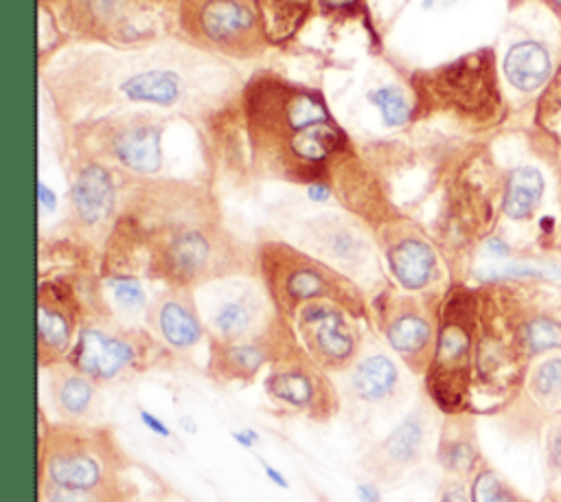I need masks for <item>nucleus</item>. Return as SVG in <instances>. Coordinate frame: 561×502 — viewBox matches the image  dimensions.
<instances>
[{
    "label": "nucleus",
    "instance_id": "f3484780",
    "mask_svg": "<svg viewBox=\"0 0 561 502\" xmlns=\"http://www.w3.org/2000/svg\"><path fill=\"white\" fill-rule=\"evenodd\" d=\"M142 322L180 362L191 357L208 338L197 292L188 287H164L158 292L149 300Z\"/></svg>",
    "mask_w": 561,
    "mask_h": 502
},
{
    "label": "nucleus",
    "instance_id": "c756f323",
    "mask_svg": "<svg viewBox=\"0 0 561 502\" xmlns=\"http://www.w3.org/2000/svg\"><path fill=\"white\" fill-rule=\"evenodd\" d=\"M471 502H535L519 491L491 460H482L467 480Z\"/></svg>",
    "mask_w": 561,
    "mask_h": 502
},
{
    "label": "nucleus",
    "instance_id": "bb28decb",
    "mask_svg": "<svg viewBox=\"0 0 561 502\" xmlns=\"http://www.w3.org/2000/svg\"><path fill=\"white\" fill-rule=\"evenodd\" d=\"M535 132L543 138L546 160L554 167L561 158V66H557L552 79L541 90L535 114H533Z\"/></svg>",
    "mask_w": 561,
    "mask_h": 502
},
{
    "label": "nucleus",
    "instance_id": "473e14b6",
    "mask_svg": "<svg viewBox=\"0 0 561 502\" xmlns=\"http://www.w3.org/2000/svg\"><path fill=\"white\" fill-rule=\"evenodd\" d=\"M436 502H471L467 480L443 476L436 489Z\"/></svg>",
    "mask_w": 561,
    "mask_h": 502
},
{
    "label": "nucleus",
    "instance_id": "9d476101",
    "mask_svg": "<svg viewBox=\"0 0 561 502\" xmlns=\"http://www.w3.org/2000/svg\"><path fill=\"white\" fill-rule=\"evenodd\" d=\"M208 335L252 340L272 331L278 313L263 283L250 274L226 276L195 289Z\"/></svg>",
    "mask_w": 561,
    "mask_h": 502
},
{
    "label": "nucleus",
    "instance_id": "c9c22d12",
    "mask_svg": "<svg viewBox=\"0 0 561 502\" xmlns=\"http://www.w3.org/2000/svg\"><path fill=\"white\" fill-rule=\"evenodd\" d=\"M543 2H546V4H548V7H550V9L561 18V0H543Z\"/></svg>",
    "mask_w": 561,
    "mask_h": 502
},
{
    "label": "nucleus",
    "instance_id": "0eeeda50",
    "mask_svg": "<svg viewBox=\"0 0 561 502\" xmlns=\"http://www.w3.org/2000/svg\"><path fill=\"white\" fill-rule=\"evenodd\" d=\"M416 85L419 96H427L425 101L473 123H495L504 114V96L491 48H480L423 72V81H416Z\"/></svg>",
    "mask_w": 561,
    "mask_h": 502
},
{
    "label": "nucleus",
    "instance_id": "2f4dec72",
    "mask_svg": "<svg viewBox=\"0 0 561 502\" xmlns=\"http://www.w3.org/2000/svg\"><path fill=\"white\" fill-rule=\"evenodd\" d=\"M543 469L548 487H561V417H557L541 436Z\"/></svg>",
    "mask_w": 561,
    "mask_h": 502
},
{
    "label": "nucleus",
    "instance_id": "aec40b11",
    "mask_svg": "<svg viewBox=\"0 0 561 502\" xmlns=\"http://www.w3.org/2000/svg\"><path fill=\"white\" fill-rule=\"evenodd\" d=\"M46 390L59 421H101L103 386L70 362L46 368Z\"/></svg>",
    "mask_w": 561,
    "mask_h": 502
},
{
    "label": "nucleus",
    "instance_id": "f257e3e1",
    "mask_svg": "<svg viewBox=\"0 0 561 502\" xmlns=\"http://www.w3.org/2000/svg\"><path fill=\"white\" fill-rule=\"evenodd\" d=\"M254 256L221 224L213 197L184 184H147L118 210L105 241V274H136L164 287L199 289L250 274Z\"/></svg>",
    "mask_w": 561,
    "mask_h": 502
},
{
    "label": "nucleus",
    "instance_id": "e433bc0d",
    "mask_svg": "<svg viewBox=\"0 0 561 502\" xmlns=\"http://www.w3.org/2000/svg\"><path fill=\"white\" fill-rule=\"evenodd\" d=\"M331 7H348L353 0H327Z\"/></svg>",
    "mask_w": 561,
    "mask_h": 502
},
{
    "label": "nucleus",
    "instance_id": "6e6552de",
    "mask_svg": "<svg viewBox=\"0 0 561 502\" xmlns=\"http://www.w3.org/2000/svg\"><path fill=\"white\" fill-rule=\"evenodd\" d=\"M443 414L423 395L381 438L373 441L359 456L357 467L377 487H390L416 471L434 456Z\"/></svg>",
    "mask_w": 561,
    "mask_h": 502
},
{
    "label": "nucleus",
    "instance_id": "39448f33",
    "mask_svg": "<svg viewBox=\"0 0 561 502\" xmlns=\"http://www.w3.org/2000/svg\"><path fill=\"white\" fill-rule=\"evenodd\" d=\"M103 388L123 386L153 370L182 364L145 324H125L110 311L90 316L68 360Z\"/></svg>",
    "mask_w": 561,
    "mask_h": 502
},
{
    "label": "nucleus",
    "instance_id": "b1692460",
    "mask_svg": "<svg viewBox=\"0 0 561 502\" xmlns=\"http://www.w3.org/2000/svg\"><path fill=\"white\" fill-rule=\"evenodd\" d=\"M554 59L541 39L526 37L508 46L502 59V72L506 81L519 92L543 90L554 75Z\"/></svg>",
    "mask_w": 561,
    "mask_h": 502
},
{
    "label": "nucleus",
    "instance_id": "9b49d317",
    "mask_svg": "<svg viewBox=\"0 0 561 502\" xmlns=\"http://www.w3.org/2000/svg\"><path fill=\"white\" fill-rule=\"evenodd\" d=\"M425 296L427 294L383 292L370 303V322L383 344L419 379L425 375L432 360L440 309V300L432 305Z\"/></svg>",
    "mask_w": 561,
    "mask_h": 502
},
{
    "label": "nucleus",
    "instance_id": "4c0bfd02",
    "mask_svg": "<svg viewBox=\"0 0 561 502\" xmlns=\"http://www.w3.org/2000/svg\"><path fill=\"white\" fill-rule=\"evenodd\" d=\"M554 169H557V175H559V182H561V158H559V162L554 164Z\"/></svg>",
    "mask_w": 561,
    "mask_h": 502
},
{
    "label": "nucleus",
    "instance_id": "7c9ffc66",
    "mask_svg": "<svg viewBox=\"0 0 561 502\" xmlns=\"http://www.w3.org/2000/svg\"><path fill=\"white\" fill-rule=\"evenodd\" d=\"M370 103L379 110L381 118L386 125L390 127H399L408 121L412 107H410V99L403 94L401 88L397 85H381L377 90H373L368 94Z\"/></svg>",
    "mask_w": 561,
    "mask_h": 502
},
{
    "label": "nucleus",
    "instance_id": "f704fd0d",
    "mask_svg": "<svg viewBox=\"0 0 561 502\" xmlns=\"http://www.w3.org/2000/svg\"><path fill=\"white\" fill-rule=\"evenodd\" d=\"M541 502H561V487H548Z\"/></svg>",
    "mask_w": 561,
    "mask_h": 502
},
{
    "label": "nucleus",
    "instance_id": "f8f14e48",
    "mask_svg": "<svg viewBox=\"0 0 561 502\" xmlns=\"http://www.w3.org/2000/svg\"><path fill=\"white\" fill-rule=\"evenodd\" d=\"M489 417L513 443L541 441L543 430L561 417V351L535 360L519 388Z\"/></svg>",
    "mask_w": 561,
    "mask_h": 502
},
{
    "label": "nucleus",
    "instance_id": "cd10ccee",
    "mask_svg": "<svg viewBox=\"0 0 561 502\" xmlns=\"http://www.w3.org/2000/svg\"><path fill=\"white\" fill-rule=\"evenodd\" d=\"M37 502H140V487L131 476L92 489L37 482Z\"/></svg>",
    "mask_w": 561,
    "mask_h": 502
},
{
    "label": "nucleus",
    "instance_id": "72a5a7b5",
    "mask_svg": "<svg viewBox=\"0 0 561 502\" xmlns=\"http://www.w3.org/2000/svg\"><path fill=\"white\" fill-rule=\"evenodd\" d=\"M39 208H42V213L55 210V195L46 189L44 182H39Z\"/></svg>",
    "mask_w": 561,
    "mask_h": 502
},
{
    "label": "nucleus",
    "instance_id": "20e7f679",
    "mask_svg": "<svg viewBox=\"0 0 561 502\" xmlns=\"http://www.w3.org/2000/svg\"><path fill=\"white\" fill-rule=\"evenodd\" d=\"M476 346H478V292L454 285L438 309V327L423 395L440 414L476 410Z\"/></svg>",
    "mask_w": 561,
    "mask_h": 502
},
{
    "label": "nucleus",
    "instance_id": "393cba45",
    "mask_svg": "<svg viewBox=\"0 0 561 502\" xmlns=\"http://www.w3.org/2000/svg\"><path fill=\"white\" fill-rule=\"evenodd\" d=\"M546 195L543 173L533 164L513 167L504 175L502 186V217L515 224L533 221Z\"/></svg>",
    "mask_w": 561,
    "mask_h": 502
},
{
    "label": "nucleus",
    "instance_id": "a878e982",
    "mask_svg": "<svg viewBox=\"0 0 561 502\" xmlns=\"http://www.w3.org/2000/svg\"><path fill=\"white\" fill-rule=\"evenodd\" d=\"M121 92L127 101L134 103L171 107L180 103L184 94V81L175 70L169 68H142L121 81Z\"/></svg>",
    "mask_w": 561,
    "mask_h": 502
},
{
    "label": "nucleus",
    "instance_id": "ddd939ff",
    "mask_svg": "<svg viewBox=\"0 0 561 502\" xmlns=\"http://www.w3.org/2000/svg\"><path fill=\"white\" fill-rule=\"evenodd\" d=\"M291 324L302 349L331 375L351 368L366 346L359 320L331 300L302 305Z\"/></svg>",
    "mask_w": 561,
    "mask_h": 502
},
{
    "label": "nucleus",
    "instance_id": "c85d7f7f",
    "mask_svg": "<svg viewBox=\"0 0 561 502\" xmlns=\"http://www.w3.org/2000/svg\"><path fill=\"white\" fill-rule=\"evenodd\" d=\"M103 292L107 298L105 305L116 320L125 324H134L136 318L145 320L149 300L145 285L136 274H105Z\"/></svg>",
    "mask_w": 561,
    "mask_h": 502
},
{
    "label": "nucleus",
    "instance_id": "7ed1b4c3",
    "mask_svg": "<svg viewBox=\"0 0 561 502\" xmlns=\"http://www.w3.org/2000/svg\"><path fill=\"white\" fill-rule=\"evenodd\" d=\"M254 265L276 313L289 322L313 300L337 303L357 320L370 322V303L357 281L298 246L265 239L254 250Z\"/></svg>",
    "mask_w": 561,
    "mask_h": 502
},
{
    "label": "nucleus",
    "instance_id": "dca6fc26",
    "mask_svg": "<svg viewBox=\"0 0 561 502\" xmlns=\"http://www.w3.org/2000/svg\"><path fill=\"white\" fill-rule=\"evenodd\" d=\"M68 215L79 239L107 241L118 215V191L107 167L85 162L75 171L68 189Z\"/></svg>",
    "mask_w": 561,
    "mask_h": 502
},
{
    "label": "nucleus",
    "instance_id": "6ab92c4d",
    "mask_svg": "<svg viewBox=\"0 0 561 502\" xmlns=\"http://www.w3.org/2000/svg\"><path fill=\"white\" fill-rule=\"evenodd\" d=\"M285 318L278 316L270 333L252 340L206 338L204 373L217 386H250L270 366Z\"/></svg>",
    "mask_w": 561,
    "mask_h": 502
},
{
    "label": "nucleus",
    "instance_id": "4468645a",
    "mask_svg": "<svg viewBox=\"0 0 561 502\" xmlns=\"http://www.w3.org/2000/svg\"><path fill=\"white\" fill-rule=\"evenodd\" d=\"M386 267L401 292L432 294L445 278V263L432 239L412 221L392 217L375 230Z\"/></svg>",
    "mask_w": 561,
    "mask_h": 502
},
{
    "label": "nucleus",
    "instance_id": "4be33fe9",
    "mask_svg": "<svg viewBox=\"0 0 561 502\" xmlns=\"http://www.w3.org/2000/svg\"><path fill=\"white\" fill-rule=\"evenodd\" d=\"M197 31L226 50H248L256 39L254 13L241 0H206L197 13Z\"/></svg>",
    "mask_w": 561,
    "mask_h": 502
},
{
    "label": "nucleus",
    "instance_id": "1a4fd4ad",
    "mask_svg": "<svg viewBox=\"0 0 561 502\" xmlns=\"http://www.w3.org/2000/svg\"><path fill=\"white\" fill-rule=\"evenodd\" d=\"M333 377L344 410L357 421L392 417L412 395L414 379L386 344L364 346L353 366Z\"/></svg>",
    "mask_w": 561,
    "mask_h": 502
},
{
    "label": "nucleus",
    "instance_id": "423d86ee",
    "mask_svg": "<svg viewBox=\"0 0 561 502\" xmlns=\"http://www.w3.org/2000/svg\"><path fill=\"white\" fill-rule=\"evenodd\" d=\"M263 392L278 414L318 425L331 423L344 410L335 377L302 349L289 320H285L274 357L265 368Z\"/></svg>",
    "mask_w": 561,
    "mask_h": 502
},
{
    "label": "nucleus",
    "instance_id": "f03ea898",
    "mask_svg": "<svg viewBox=\"0 0 561 502\" xmlns=\"http://www.w3.org/2000/svg\"><path fill=\"white\" fill-rule=\"evenodd\" d=\"M134 460L105 421H48L39 408L37 482L92 489L131 476Z\"/></svg>",
    "mask_w": 561,
    "mask_h": 502
},
{
    "label": "nucleus",
    "instance_id": "a211bd4d",
    "mask_svg": "<svg viewBox=\"0 0 561 502\" xmlns=\"http://www.w3.org/2000/svg\"><path fill=\"white\" fill-rule=\"evenodd\" d=\"M300 237L307 252L353 281H357L373 261V241L364 226L351 217L333 213L311 217L302 224Z\"/></svg>",
    "mask_w": 561,
    "mask_h": 502
},
{
    "label": "nucleus",
    "instance_id": "2eb2a0df",
    "mask_svg": "<svg viewBox=\"0 0 561 502\" xmlns=\"http://www.w3.org/2000/svg\"><path fill=\"white\" fill-rule=\"evenodd\" d=\"M85 318L79 292L70 281H39L35 335V362L39 373L70 360Z\"/></svg>",
    "mask_w": 561,
    "mask_h": 502
},
{
    "label": "nucleus",
    "instance_id": "412c9836",
    "mask_svg": "<svg viewBox=\"0 0 561 502\" xmlns=\"http://www.w3.org/2000/svg\"><path fill=\"white\" fill-rule=\"evenodd\" d=\"M482 460L478 414H443L434 445V463L443 476L469 480Z\"/></svg>",
    "mask_w": 561,
    "mask_h": 502
},
{
    "label": "nucleus",
    "instance_id": "58836bf2",
    "mask_svg": "<svg viewBox=\"0 0 561 502\" xmlns=\"http://www.w3.org/2000/svg\"><path fill=\"white\" fill-rule=\"evenodd\" d=\"M557 248H559V252H561V241H559V243H557Z\"/></svg>",
    "mask_w": 561,
    "mask_h": 502
},
{
    "label": "nucleus",
    "instance_id": "5701e85b",
    "mask_svg": "<svg viewBox=\"0 0 561 502\" xmlns=\"http://www.w3.org/2000/svg\"><path fill=\"white\" fill-rule=\"evenodd\" d=\"M162 134L151 121H131L114 134L112 156L136 175H153L162 167Z\"/></svg>",
    "mask_w": 561,
    "mask_h": 502
}]
</instances>
